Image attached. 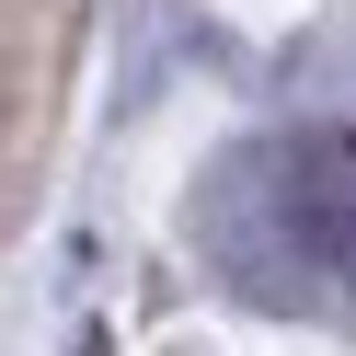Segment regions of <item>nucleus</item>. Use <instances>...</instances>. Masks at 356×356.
I'll list each match as a JSON object with an SVG mask.
<instances>
[{"label":"nucleus","instance_id":"nucleus-1","mask_svg":"<svg viewBox=\"0 0 356 356\" xmlns=\"http://www.w3.org/2000/svg\"><path fill=\"white\" fill-rule=\"evenodd\" d=\"M207 230L253 299H356V138L299 127V138L230 161Z\"/></svg>","mask_w":356,"mask_h":356}]
</instances>
